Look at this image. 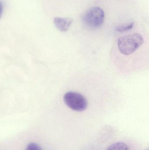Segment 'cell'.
<instances>
[{
	"label": "cell",
	"mask_w": 149,
	"mask_h": 150,
	"mask_svg": "<svg viewBox=\"0 0 149 150\" xmlns=\"http://www.w3.org/2000/svg\"><path fill=\"white\" fill-rule=\"evenodd\" d=\"M143 43L144 39L141 34L134 33L119 38L118 48L122 54L130 55L142 45Z\"/></svg>",
	"instance_id": "1"
},
{
	"label": "cell",
	"mask_w": 149,
	"mask_h": 150,
	"mask_svg": "<svg viewBox=\"0 0 149 150\" xmlns=\"http://www.w3.org/2000/svg\"><path fill=\"white\" fill-rule=\"evenodd\" d=\"M105 13L104 11L98 7L89 8L84 14L83 22L87 27L92 29H97L101 27L104 23Z\"/></svg>",
	"instance_id": "2"
},
{
	"label": "cell",
	"mask_w": 149,
	"mask_h": 150,
	"mask_svg": "<svg viewBox=\"0 0 149 150\" xmlns=\"http://www.w3.org/2000/svg\"><path fill=\"white\" fill-rule=\"evenodd\" d=\"M65 104L73 111L82 112L86 109L87 101L82 94L73 91L67 92L64 95Z\"/></svg>",
	"instance_id": "3"
},
{
	"label": "cell",
	"mask_w": 149,
	"mask_h": 150,
	"mask_svg": "<svg viewBox=\"0 0 149 150\" xmlns=\"http://www.w3.org/2000/svg\"><path fill=\"white\" fill-rule=\"evenodd\" d=\"M54 25L56 28L61 32H66L71 26L72 19L68 18L55 17L53 20Z\"/></svg>",
	"instance_id": "4"
},
{
	"label": "cell",
	"mask_w": 149,
	"mask_h": 150,
	"mask_svg": "<svg viewBox=\"0 0 149 150\" xmlns=\"http://www.w3.org/2000/svg\"><path fill=\"white\" fill-rule=\"evenodd\" d=\"M107 150H130L128 146L124 143L118 142L111 144Z\"/></svg>",
	"instance_id": "5"
},
{
	"label": "cell",
	"mask_w": 149,
	"mask_h": 150,
	"mask_svg": "<svg viewBox=\"0 0 149 150\" xmlns=\"http://www.w3.org/2000/svg\"><path fill=\"white\" fill-rule=\"evenodd\" d=\"M134 23H129L128 24L125 25H122L118 26L116 28V30L120 32L126 31L129 30H131L134 27Z\"/></svg>",
	"instance_id": "6"
},
{
	"label": "cell",
	"mask_w": 149,
	"mask_h": 150,
	"mask_svg": "<svg viewBox=\"0 0 149 150\" xmlns=\"http://www.w3.org/2000/svg\"><path fill=\"white\" fill-rule=\"evenodd\" d=\"M25 150H43L41 147L37 143L31 142L29 143L26 146Z\"/></svg>",
	"instance_id": "7"
},
{
	"label": "cell",
	"mask_w": 149,
	"mask_h": 150,
	"mask_svg": "<svg viewBox=\"0 0 149 150\" xmlns=\"http://www.w3.org/2000/svg\"></svg>",
	"instance_id": "8"
}]
</instances>
